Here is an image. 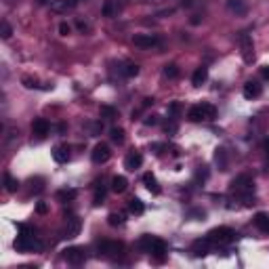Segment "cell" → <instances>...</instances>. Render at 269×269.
Here are the masks:
<instances>
[{
  "mask_svg": "<svg viewBox=\"0 0 269 269\" xmlns=\"http://www.w3.org/2000/svg\"><path fill=\"white\" fill-rule=\"evenodd\" d=\"M143 164V156L139 154V151H131V154L127 156V160H124V166H127L129 170H137L141 168Z\"/></svg>",
  "mask_w": 269,
  "mask_h": 269,
  "instance_id": "12",
  "label": "cell"
},
{
  "mask_svg": "<svg viewBox=\"0 0 269 269\" xmlns=\"http://www.w3.org/2000/svg\"><path fill=\"white\" fill-rule=\"evenodd\" d=\"M206 78H208V67H198L194 71V76H192V84L194 86H202L204 82H206Z\"/></svg>",
  "mask_w": 269,
  "mask_h": 269,
  "instance_id": "16",
  "label": "cell"
},
{
  "mask_svg": "<svg viewBox=\"0 0 269 269\" xmlns=\"http://www.w3.org/2000/svg\"><path fill=\"white\" fill-rule=\"evenodd\" d=\"M127 187H129L127 177L118 175V177H114V179H112V192H116V194H122V192H127Z\"/></svg>",
  "mask_w": 269,
  "mask_h": 269,
  "instance_id": "18",
  "label": "cell"
},
{
  "mask_svg": "<svg viewBox=\"0 0 269 269\" xmlns=\"http://www.w3.org/2000/svg\"><path fill=\"white\" fill-rule=\"evenodd\" d=\"M74 198H76V192L74 190H61L57 194V200H61V202H67V200H74Z\"/></svg>",
  "mask_w": 269,
  "mask_h": 269,
  "instance_id": "26",
  "label": "cell"
},
{
  "mask_svg": "<svg viewBox=\"0 0 269 269\" xmlns=\"http://www.w3.org/2000/svg\"><path fill=\"white\" fill-rule=\"evenodd\" d=\"M187 118H190L192 122H202V120H204L202 107H200V105H194V107H190V112H187Z\"/></svg>",
  "mask_w": 269,
  "mask_h": 269,
  "instance_id": "23",
  "label": "cell"
},
{
  "mask_svg": "<svg viewBox=\"0 0 269 269\" xmlns=\"http://www.w3.org/2000/svg\"><path fill=\"white\" fill-rule=\"evenodd\" d=\"M145 2H151V4H164L168 0H145Z\"/></svg>",
  "mask_w": 269,
  "mask_h": 269,
  "instance_id": "38",
  "label": "cell"
},
{
  "mask_svg": "<svg viewBox=\"0 0 269 269\" xmlns=\"http://www.w3.org/2000/svg\"><path fill=\"white\" fill-rule=\"evenodd\" d=\"M80 227H82L80 219L78 217H69L67 219V227H66V238H76L80 234Z\"/></svg>",
  "mask_w": 269,
  "mask_h": 269,
  "instance_id": "13",
  "label": "cell"
},
{
  "mask_svg": "<svg viewBox=\"0 0 269 269\" xmlns=\"http://www.w3.org/2000/svg\"><path fill=\"white\" fill-rule=\"evenodd\" d=\"M19 231H21V236L15 240V248H17V250H21V253H30V250L40 248V242L36 240V236L32 234L28 227L19 225Z\"/></svg>",
  "mask_w": 269,
  "mask_h": 269,
  "instance_id": "1",
  "label": "cell"
},
{
  "mask_svg": "<svg viewBox=\"0 0 269 269\" xmlns=\"http://www.w3.org/2000/svg\"><path fill=\"white\" fill-rule=\"evenodd\" d=\"M53 158H55V162L64 164V162H67V160H69V149L64 147V145H59V147L53 149Z\"/></svg>",
  "mask_w": 269,
  "mask_h": 269,
  "instance_id": "19",
  "label": "cell"
},
{
  "mask_svg": "<svg viewBox=\"0 0 269 269\" xmlns=\"http://www.w3.org/2000/svg\"><path fill=\"white\" fill-rule=\"evenodd\" d=\"M69 32H71V28H69L66 21H64V23H59V34H61V36H67Z\"/></svg>",
  "mask_w": 269,
  "mask_h": 269,
  "instance_id": "35",
  "label": "cell"
},
{
  "mask_svg": "<svg viewBox=\"0 0 269 269\" xmlns=\"http://www.w3.org/2000/svg\"><path fill=\"white\" fill-rule=\"evenodd\" d=\"M253 221H255V225H257L259 231H263V234H269V214L259 212V214H255Z\"/></svg>",
  "mask_w": 269,
  "mask_h": 269,
  "instance_id": "15",
  "label": "cell"
},
{
  "mask_svg": "<svg viewBox=\"0 0 269 269\" xmlns=\"http://www.w3.org/2000/svg\"><path fill=\"white\" fill-rule=\"evenodd\" d=\"M112 141L114 143H124V131L122 129H112Z\"/></svg>",
  "mask_w": 269,
  "mask_h": 269,
  "instance_id": "29",
  "label": "cell"
},
{
  "mask_svg": "<svg viewBox=\"0 0 269 269\" xmlns=\"http://www.w3.org/2000/svg\"><path fill=\"white\" fill-rule=\"evenodd\" d=\"M91 158H93V162H95V164H105L107 160L112 158V149H110V145H105V143H97L95 149H93V154H91Z\"/></svg>",
  "mask_w": 269,
  "mask_h": 269,
  "instance_id": "6",
  "label": "cell"
},
{
  "mask_svg": "<svg viewBox=\"0 0 269 269\" xmlns=\"http://www.w3.org/2000/svg\"><path fill=\"white\" fill-rule=\"evenodd\" d=\"M143 183L147 185V190H149V192H154V194H160V185H158L156 177L151 175V173H145V175H143Z\"/></svg>",
  "mask_w": 269,
  "mask_h": 269,
  "instance_id": "21",
  "label": "cell"
},
{
  "mask_svg": "<svg viewBox=\"0 0 269 269\" xmlns=\"http://www.w3.org/2000/svg\"><path fill=\"white\" fill-rule=\"evenodd\" d=\"M179 112H181V103H179V101H175L173 105L168 107V114H170V118H175V116H177Z\"/></svg>",
  "mask_w": 269,
  "mask_h": 269,
  "instance_id": "33",
  "label": "cell"
},
{
  "mask_svg": "<svg viewBox=\"0 0 269 269\" xmlns=\"http://www.w3.org/2000/svg\"><path fill=\"white\" fill-rule=\"evenodd\" d=\"M103 198H105V190L101 187V190H97V194H95V204L99 206V204L103 202Z\"/></svg>",
  "mask_w": 269,
  "mask_h": 269,
  "instance_id": "34",
  "label": "cell"
},
{
  "mask_svg": "<svg viewBox=\"0 0 269 269\" xmlns=\"http://www.w3.org/2000/svg\"><path fill=\"white\" fill-rule=\"evenodd\" d=\"M217 164L221 166V170H227V160H225V149L217 151Z\"/></svg>",
  "mask_w": 269,
  "mask_h": 269,
  "instance_id": "31",
  "label": "cell"
},
{
  "mask_svg": "<svg viewBox=\"0 0 269 269\" xmlns=\"http://www.w3.org/2000/svg\"><path fill=\"white\" fill-rule=\"evenodd\" d=\"M151 255H154L158 261H162L164 259V253H166V244L162 240H158V238H154V244H151V250H149Z\"/></svg>",
  "mask_w": 269,
  "mask_h": 269,
  "instance_id": "17",
  "label": "cell"
},
{
  "mask_svg": "<svg viewBox=\"0 0 269 269\" xmlns=\"http://www.w3.org/2000/svg\"><path fill=\"white\" fill-rule=\"evenodd\" d=\"M107 221H110V225H112V227H118V225H122V223H124V217H122V214L112 212L110 217H107Z\"/></svg>",
  "mask_w": 269,
  "mask_h": 269,
  "instance_id": "28",
  "label": "cell"
},
{
  "mask_svg": "<svg viewBox=\"0 0 269 269\" xmlns=\"http://www.w3.org/2000/svg\"><path fill=\"white\" fill-rule=\"evenodd\" d=\"M78 2H80V0H53L51 8L55 13H67V11H71V8H76Z\"/></svg>",
  "mask_w": 269,
  "mask_h": 269,
  "instance_id": "9",
  "label": "cell"
},
{
  "mask_svg": "<svg viewBox=\"0 0 269 269\" xmlns=\"http://www.w3.org/2000/svg\"><path fill=\"white\" fill-rule=\"evenodd\" d=\"M120 71H122L124 76L133 78V76H137V74H139V66H134V64H127V66H124V67H122Z\"/></svg>",
  "mask_w": 269,
  "mask_h": 269,
  "instance_id": "25",
  "label": "cell"
},
{
  "mask_svg": "<svg viewBox=\"0 0 269 269\" xmlns=\"http://www.w3.org/2000/svg\"><path fill=\"white\" fill-rule=\"evenodd\" d=\"M240 49H242V57H244L246 64H253L255 59V44H253V38L244 32L240 34Z\"/></svg>",
  "mask_w": 269,
  "mask_h": 269,
  "instance_id": "5",
  "label": "cell"
},
{
  "mask_svg": "<svg viewBox=\"0 0 269 269\" xmlns=\"http://www.w3.org/2000/svg\"><path fill=\"white\" fill-rule=\"evenodd\" d=\"M4 183H6V192H17V187H19V183L11 175H4Z\"/></svg>",
  "mask_w": 269,
  "mask_h": 269,
  "instance_id": "27",
  "label": "cell"
},
{
  "mask_svg": "<svg viewBox=\"0 0 269 269\" xmlns=\"http://www.w3.org/2000/svg\"><path fill=\"white\" fill-rule=\"evenodd\" d=\"M129 210H131L133 214H143V210H145V206H143V202H141L139 198H133V200L129 202Z\"/></svg>",
  "mask_w": 269,
  "mask_h": 269,
  "instance_id": "24",
  "label": "cell"
},
{
  "mask_svg": "<svg viewBox=\"0 0 269 269\" xmlns=\"http://www.w3.org/2000/svg\"><path fill=\"white\" fill-rule=\"evenodd\" d=\"M66 261L69 265H82L86 261V253L82 248H78V246H71L66 250Z\"/></svg>",
  "mask_w": 269,
  "mask_h": 269,
  "instance_id": "7",
  "label": "cell"
},
{
  "mask_svg": "<svg viewBox=\"0 0 269 269\" xmlns=\"http://www.w3.org/2000/svg\"><path fill=\"white\" fill-rule=\"evenodd\" d=\"M101 114H103V116H110V118H114V116H116V110H112V107H101Z\"/></svg>",
  "mask_w": 269,
  "mask_h": 269,
  "instance_id": "36",
  "label": "cell"
},
{
  "mask_svg": "<svg viewBox=\"0 0 269 269\" xmlns=\"http://www.w3.org/2000/svg\"><path fill=\"white\" fill-rule=\"evenodd\" d=\"M261 76H263L265 80H269V66H263V69H261Z\"/></svg>",
  "mask_w": 269,
  "mask_h": 269,
  "instance_id": "37",
  "label": "cell"
},
{
  "mask_svg": "<svg viewBox=\"0 0 269 269\" xmlns=\"http://www.w3.org/2000/svg\"><path fill=\"white\" fill-rule=\"evenodd\" d=\"M11 34H13V28L6 21H2V25H0V36H2L4 40H8V38H11Z\"/></svg>",
  "mask_w": 269,
  "mask_h": 269,
  "instance_id": "30",
  "label": "cell"
},
{
  "mask_svg": "<svg viewBox=\"0 0 269 269\" xmlns=\"http://www.w3.org/2000/svg\"><path fill=\"white\" fill-rule=\"evenodd\" d=\"M49 2V0H38V4H47Z\"/></svg>",
  "mask_w": 269,
  "mask_h": 269,
  "instance_id": "39",
  "label": "cell"
},
{
  "mask_svg": "<svg viewBox=\"0 0 269 269\" xmlns=\"http://www.w3.org/2000/svg\"><path fill=\"white\" fill-rule=\"evenodd\" d=\"M208 246H210V240H208V238L194 242V246H192V248H194V255H198V257L206 255V253H208Z\"/></svg>",
  "mask_w": 269,
  "mask_h": 269,
  "instance_id": "20",
  "label": "cell"
},
{
  "mask_svg": "<svg viewBox=\"0 0 269 269\" xmlns=\"http://www.w3.org/2000/svg\"><path fill=\"white\" fill-rule=\"evenodd\" d=\"M122 250H124V246L118 244V242H107L105 240V242H101V244H99V253L112 257V259H118L122 255Z\"/></svg>",
  "mask_w": 269,
  "mask_h": 269,
  "instance_id": "8",
  "label": "cell"
},
{
  "mask_svg": "<svg viewBox=\"0 0 269 269\" xmlns=\"http://www.w3.org/2000/svg\"><path fill=\"white\" fill-rule=\"evenodd\" d=\"M206 238L210 240V244L225 246V244H231V242L236 240V231H234V229H229V227H217V229H212Z\"/></svg>",
  "mask_w": 269,
  "mask_h": 269,
  "instance_id": "2",
  "label": "cell"
},
{
  "mask_svg": "<svg viewBox=\"0 0 269 269\" xmlns=\"http://www.w3.org/2000/svg\"><path fill=\"white\" fill-rule=\"evenodd\" d=\"M231 192L248 198L250 194H255V181L248 175H240V177H236L234 181H231Z\"/></svg>",
  "mask_w": 269,
  "mask_h": 269,
  "instance_id": "3",
  "label": "cell"
},
{
  "mask_svg": "<svg viewBox=\"0 0 269 269\" xmlns=\"http://www.w3.org/2000/svg\"><path fill=\"white\" fill-rule=\"evenodd\" d=\"M164 74H166L168 78H177V76H179V69H177V66H166V67H164Z\"/></svg>",
  "mask_w": 269,
  "mask_h": 269,
  "instance_id": "32",
  "label": "cell"
},
{
  "mask_svg": "<svg viewBox=\"0 0 269 269\" xmlns=\"http://www.w3.org/2000/svg\"><path fill=\"white\" fill-rule=\"evenodd\" d=\"M32 131H34V134H38V137H47L49 131H51V124L44 118H38V120H34Z\"/></svg>",
  "mask_w": 269,
  "mask_h": 269,
  "instance_id": "14",
  "label": "cell"
},
{
  "mask_svg": "<svg viewBox=\"0 0 269 269\" xmlns=\"http://www.w3.org/2000/svg\"><path fill=\"white\" fill-rule=\"evenodd\" d=\"M263 93V86L257 82V80H248L244 84V97L246 99H257V97H261Z\"/></svg>",
  "mask_w": 269,
  "mask_h": 269,
  "instance_id": "10",
  "label": "cell"
},
{
  "mask_svg": "<svg viewBox=\"0 0 269 269\" xmlns=\"http://www.w3.org/2000/svg\"><path fill=\"white\" fill-rule=\"evenodd\" d=\"M133 42H134V47H141V49H154L162 44V40L154 34H137V36H133Z\"/></svg>",
  "mask_w": 269,
  "mask_h": 269,
  "instance_id": "4",
  "label": "cell"
},
{
  "mask_svg": "<svg viewBox=\"0 0 269 269\" xmlns=\"http://www.w3.org/2000/svg\"><path fill=\"white\" fill-rule=\"evenodd\" d=\"M122 6H124V2H118V0H105V4H103V15H105V17L118 15V13L122 11Z\"/></svg>",
  "mask_w": 269,
  "mask_h": 269,
  "instance_id": "11",
  "label": "cell"
},
{
  "mask_svg": "<svg viewBox=\"0 0 269 269\" xmlns=\"http://www.w3.org/2000/svg\"><path fill=\"white\" fill-rule=\"evenodd\" d=\"M227 6H229V11H234V13H238V15H244V13H246L244 0H227Z\"/></svg>",
  "mask_w": 269,
  "mask_h": 269,
  "instance_id": "22",
  "label": "cell"
}]
</instances>
